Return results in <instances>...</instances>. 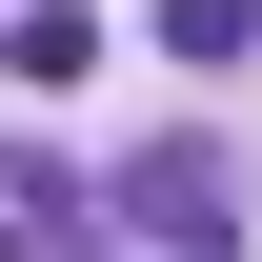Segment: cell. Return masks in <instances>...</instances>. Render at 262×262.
Returning a JSON list of instances; mask_svg holds the SVG:
<instances>
[{"mask_svg": "<svg viewBox=\"0 0 262 262\" xmlns=\"http://www.w3.org/2000/svg\"><path fill=\"white\" fill-rule=\"evenodd\" d=\"M162 40H182V61H222V40H262V0H162Z\"/></svg>", "mask_w": 262, "mask_h": 262, "instance_id": "cell-1", "label": "cell"}]
</instances>
